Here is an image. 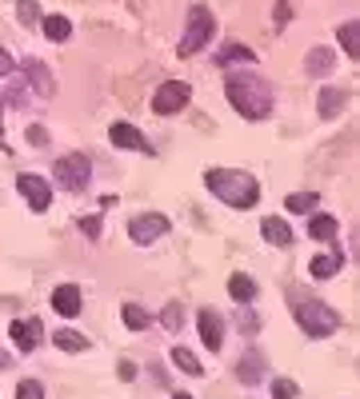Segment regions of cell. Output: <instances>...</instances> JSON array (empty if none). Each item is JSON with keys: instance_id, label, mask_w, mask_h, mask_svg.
I'll list each match as a JSON object with an SVG mask.
<instances>
[{"instance_id": "277c9868", "label": "cell", "mask_w": 360, "mask_h": 399, "mask_svg": "<svg viewBox=\"0 0 360 399\" xmlns=\"http://www.w3.org/2000/svg\"><path fill=\"white\" fill-rule=\"evenodd\" d=\"M296 323H300V332L312 335V339H325L341 328V319L332 307H325L320 300H300L296 303Z\"/></svg>"}, {"instance_id": "5bb4252c", "label": "cell", "mask_w": 360, "mask_h": 399, "mask_svg": "<svg viewBox=\"0 0 360 399\" xmlns=\"http://www.w3.org/2000/svg\"><path fill=\"white\" fill-rule=\"evenodd\" d=\"M261 236L272 244V248H293V228L280 220V216H264L261 220Z\"/></svg>"}, {"instance_id": "30bf717a", "label": "cell", "mask_w": 360, "mask_h": 399, "mask_svg": "<svg viewBox=\"0 0 360 399\" xmlns=\"http://www.w3.org/2000/svg\"><path fill=\"white\" fill-rule=\"evenodd\" d=\"M8 335H13L17 351H24V355H28V351L40 348V339H44V328H40V319H13Z\"/></svg>"}, {"instance_id": "603a6c76", "label": "cell", "mask_w": 360, "mask_h": 399, "mask_svg": "<svg viewBox=\"0 0 360 399\" xmlns=\"http://www.w3.org/2000/svg\"><path fill=\"white\" fill-rule=\"evenodd\" d=\"M336 36H341L344 56H352V60H357V56H360V24H357V20H348V24H341Z\"/></svg>"}, {"instance_id": "ffe728a7", "label": "cell", "mask_w": 360, "mask_h": 399, "mask_svg": "<svg viewBox=\"0 0 360 399\" xmlns=\"http://www.w3.org/2000/svg\"><path fill=\"white\" fill-rule=\"evenodd\" d=\"M40 28H44V36H49L52 44H65L68 36H72L68 16H40Z\"/></svg>"}, {"instance_id": "e575fe53", "label": "cell", "mask_w": 360, "mask_h": 399, "mask_svg": "<svg viewBox=\"0 0 360 399\" xmlns=\"http://www.w3.org/2000/svg\"><path fill=\"white\" fill-rule=\"evenodd\" d=\"M288 16H293V4H288V0H280L277 8H272V20H277V28H284V24H288Z\"/></svg>"}, {"instance_id": "9c48e42d", "label": "cell", "mask_w": 360, "mask_h": 399, "mask_svg": "<svg viewBox=\"0 0 360 399\" xmlns=\"http://www.w3.org/2000/svg\"><path fill=\"white\" fill-rule=\"evenodd\" d=\"M24 80H28V88H33L40 100H52V96H56V80H52V72H49V64L44 60L28 56V60H24Z\"/></svg>"}, {"instance_id": "1f68e13d", "label": "cell", "mask_w": 360, "mask_h": 399, "mask_svg": "<svg viewBox=\"0 0 360 399\" xmlns=\"http://www.w3.org/2000/svg\"><path fill=\"white\" fill-rule=\"evenodd\" d=\"M100 228H104V220H100V216H84V220H81V232L88 239H100Z\"/></svg>"}, {"instance_id": "7402d4cb", "label": "cell", "mask_w": 360, "mask_h": 399, "mask_svg": "<svg viewBox=\"0 0 360 399\" xmlns=\"http://www.w3.org/2000/svg\"><path fill=\"white\" fill-rule=\"evenodd\" d=\"M232 60H240V64H256V52H252V48H245V44H224L220 52H216V64H220V68H229Z\"/></svg>"}, {"instance_id": "3957f363", "label": "cell", "mask_w": 360, "mask_h": 399, "mask_svg": "<svg viewBox=\"0 0 360 399\" xmlns=\"http://www.w3.org/2000/svg\"><path fill=\"white\" fill-rule=\"evenodd\" d=\"M213 32H216L213 12H208L204 4H193V8H188V28H184V36H180L177 52H180V56H197L200 48H208Z\"/></svg>"}, {"instance_id": "7a4b0ae2", "label": "cell", "mask_w": 360, "mask_h": 399, "mask_svg": "<svg viewBox=\"0 0 360 399\" xmlns=\"http://www.w3.org/2000/svg\"><path fill=\"white\" fill-rule=\"evenodd\" d=\"M204 184H208V192L216 200H224L229 207H252L261 200V180L252 172H240V168H208Z\"/></svg>"}, {"instance_id": "5b68a950", "label": "cell", "mask_w": 360, "mask_h": 399, "mask_svg": "<svg viewBox=\"0 0 360 399\" xmlns=\"http://www.w3.org/2000/svg\"><path fill=\"white\" fill-rule=\"evenodd\" d=\"M56 184H60L65 192H72V196L88 192V184H92V160L81 156V152L56 160Z\"/></svg>"}, {"instance_id": "4fadbf2b", "label": "cell", "mask_w": 360, "mask_h": 399, "mask_svg": "<svg viewBox=\"0 0 360 399\" xmlns=\"http://www.w3.org/2000/svg\"><path fill=\"white\" fill-rule=\"evenodd\" d=\"M52 312L56 316H65V319H72L76 312H81V287L76 284H60L56 291H52Z\"/></svg>"}, {"instance_id": "836d02e7", "label": "cell", "mask_w": 360, "mask_h": 399, "mask_svg": "<svg viewBox=\"0 0 360 399\" xmlns=\"http://www.w3.org/2000/svg\"><path fill=\"white\" fill-rule=\"evenodd\" d=\"M24 136H28V144H33V148H44V144H49V132H44V124H33Z\"/></svg>"}, {"instance_id": "d4e9b609", "label": "cell", "mask_w": 360, "mask_h": 399, "mask_svg": "<svg viewBox=\"0 0 360 399\" xmlns=\"http://www.w3.org/2000/svg\"><path fill=\"white\" fill-rule=\"evenodd\" d=\"M316 204H320V196H316V192H296V196H288V200H284V207H288L293 216H304V212H316Z\"/></svg>"}, {"instance_id": "8992f818", "label": "cell", "mask_w": 360, "mask_h": 399, "mask_svg": "<svg viewBox=\"0 0 360 399\" xmlns=\"http://www.w3.org/2000/svg\"><path fill=\"white\" fill-rule=\"evenodd\" d=\"M168 216L164 212H145V216H136V220L129 223V239L132 244H140V248H148V244H156L161 236H168Z\"/></svg>"}, {"instance_id": "f1b7e54d", "label": "cell", "mask_w": 360, "mask_h": 399, "mask_svg": "<svg viewBox=\"0 0 360 399\" xmlns=\"http://www.w3.org/2000/svg\"><path fill=\"white\" fill-rule=\"evenodd\" d=\"M17 16H20V24L36 28V24H40V8H36V0H20V4H17Z\"/></svg>"}, {"instance_id": "8d00e7d4", "label": "cell", "mask_w": 360, "mask_h": 399, "mask_svg": "<svg viewBox=\"0 0 360 399\" xmlns=\"http://www.w3.org/2000/svg\"><path fill=\"white\" fill-rule=\"evenodd\" d=\"M172 399H193V396H188V391H180V396H172Z\"/></svg>"}, {"instance_id": "d6986e66", "label": "cell", "mask_w": 360, "mask_h": 399, "mask_svg": "<svg viewBox=\"0 0 360 399\" xmlns=\"http://www.w3.org/2000/svg\"><path fill=\"white\" fill-rule=\"evenodd\" d=\"M256 291H261V287L252 284V275H245V271H236V275L229 280V296L236 303H252L256 300Z\"/></svg>"}, {"instance_id": "4316f807", "label": "cell", "mask_w": 360, "mask_h": 399, "mask_svg": "<svg viewBox=\"0 0 360 399\" xmlns=\"http://www.w3.org/2000/svg\"><path fill=\"white\" fill-rule=\"evenodd\" d=\"M172 364L184 371V375H204V367H200V359L193 355L188 348H172Z\"/></svg>"}, {"instance_id": "4dcf8cb0", "label": "cell", "mask_w": 360, "mask_h": 399, "mask_svg": "<svg viewBox=\"0 0 360 399\" xmlns=\"http://www.w3.org/2000/svg\"><path fill=\"white\" fill-rule=\"evenodd\" d=\"M272 399H296V383L293 380H272Z\"/></svg>"}, {"instance_id": "484cf974", "label": "cell", "mask_w": 360, "mask_h": 399, "mask_svg": "<svg viewBox=\"0 0 360 399\" xmlns=\"http://www.w3.org/2000/svg\"><path fill=\"white\" fill-rule=\"evenodd\" d=\"M52 343H56L60 351H84L88 348V339H84L81 332H72V328H60V332L52 335Z\"/></svg>"}, {"instance_id": "d590c367", "label": "cell", "mask_w": 360, "mask_h": 399, "mask_svg": "<svg viewBox=\"0 0 360 399\" xmlns=\"http://www.w3.org/2000/svg\"><path fill=\"white\" fill-rule=\"evenodd\" d=\"M13 68H17V64L8 56V48H0V76H13Z\"/></svg>"}, {"instance_id": "6da1fadb", "label": "cell", "mask_w": 360, "mask_h": 399, "mask_svg": "<svg viewBox=\"0 0 360 399\" xmlns=\"http://www.w3.org/2000/svg\"><path fill=\"white\" fill-rule=\"evenodd\" d=\"M224 96H229V104L240 112L245 120H264V116L272 112V84H268L256 68H236V72H229Z\"/></svg>"}, {"instance_id": "52a82bcc", "label": "cell", "mask_w": 360, "mask_h": 399, "mask_svg": "<svg viewBox=\"0 0 360 399\" xmlns=\"http://www.w3.org/2000/svg\"><path fill=\"white\" fill-rule=\"evenodd\" d=\"M17 192L24 196V204L33 207V212H49V204H52V184L44 180V176H36V172L17 176Z\"/></svg>"}, {"instance_id": "74e56055", "label": "cell", "mask_w": 360, "mask_h": 399, "mask_svg": "<svg viewBox=\"0 0 360 399\" xmlns=\"http://www.w3.org/2000/svg\"><path fill=\"white\" fill-rule=\"evenodd\" d=\"M0 108H4V96H0ZM0 148H4V136H0Z\"/></svg>"}, {"instance_id": "8fae6325", "label": "cell", "mask_w": 360, "mask_h": 399, "mask_svg": "<svg viewBox=\"0 0 360 399\" xmlns=\"http://www.w3.org/2000/svg\"><path fill=\"white\" fill-rule=\"evenodd\" d=\"M108 140H113V148H124V152H132V148H136V152H152L148 140L140 136V128L129 124V120H116V124L108 128Z\"/></svg>"}, {"instance_id": "7c38bea8", "label": "cell", "mask_w": 360, "mask_h": 399, "mask_svg": "<svg viewBox=\"0 0 360 399\" xmlns=\"http://www.w3.org/2000/svg\"><path fill=\"white\" fill-rule=\"evenodd\" d=\"M197 328H200L204 348H208V351H220V343H224V319L216 316L213 307H204V312L197 316Z\"/></svg>"}, {"instance_id": "83f0119b", "label": "cell", "mask_w": 360, "mask_h": 399, "mask_svg": "<svg viewBox=\"0 0 360 399\" xmlns=\"http://www.w3.org/2000/svg\"><path fill=\"white\" fill-rule=\"evenodd\" d=\"M161 323L168 328V332H180V328H184V307H180V303H168V307L161 312Z\"/></svg>"}, {"instance_id": "ba28073f", "label": "cell", "mask_w": 360, "mask_h": 399, "mask_svg": "<svg viewBox=\"0 0 360 399\" xmlns=\"http://www.w3.org/2000/svg\"><path fill=\"white\" fill-rule=\"evenodd\" d=\"M188 96H193V88H188L184 80H168V84H161L156 96H152V112H156V116H172V112H180L188 104Z\"/></svg>"}, {"instance_id": "d6a6232c", "label": "cell", "mask_w": 360, "mask_h": 399, "mask_svg": "<svg viewBox=\"0 0 360 399\" xmlns=\"http://www.w3.org/2000/svg\"><path fill=\"white\" fill-rule=\"evenodd\" d=\"M236 319H240V332H245V335H252L256 328H261V316H256V312H248V307H245Z\"/></svg>"}, {"instance_id": "e0dca14e", "label": "cell", "mask_w": 360, "mask_h": 399, "mask_svg": "<svg viewBox=\"0 0 360 399\" xmlns=\"http://www.w3.org/2000/svg\"><path fill=\"white\" fill-rule=\"evenodd\" d=\"M336 68V52L332 48H312L309 56H304V72L309 76H328Z\"/></svg>"}, {"instance_id": "2e32d148", "label": "cell", "mask_w": 360, "mask_h": 399, "mask_svg": "<svg viewBox=\"0 0 360 399\" xmlns=\"http://www.w3.org/2000/svg\"><path fill=\"white\" fill-rule=\"evenodd\" d=\"M348 104V92L344 88H320V100H316V112L325 116V120H336Z\"/></svg>"}, {"instance_id": "cb8c5ba5", "label": "cell", "mask_w": 360, "mask_h": 399, "mask_svg": "<svg viewBox=\"0 0 360 399\" xmlns=\"http://www.w3.org/2000/svg\"><path fill=\"white\" fill-rule=\"evenodd\" d=\"M120 316H124V328H129V332H145V328H152V316H148L140 303H124Z\"/></svg>"}, {"instance_id": "ac0fdd59", "label": "cell", "mask_w": 360, "mask_h": 399, "mask_svg": "<svg viewBox=\"0 0 360 399\" xmlns=\"http://www.w3.org/2000/svg\"><path fill=\"white\" fill-rule=\"evenodd\" d=\"M341 264H344V252L341 248H328L325 255H316V260H312V280H328V275H336V271H341Z\"/></svg>"}, {"instance_id": "f546056e", "label": "cell", "mask_w": 360, "mask_h": 399, "mask_svg": "<svg viewBox=\"0 0 360 399\" xmlns=\"http://www.w3.org/2000/svg\"><path fill=\"white\" fill-rule=\"evenodd\" d=\"M17 399H44V387L36 380H20V387H17Z\"/></svg>"}, {"instance_id": "44dd1931", "label": "cell", "mask_w": 360, "mask_h": 399, "mask_svg": "<svg viewBox=\"0 0 360 399\" xmlns=\"http://www.w3.org/2000/svg\"><path fill=\"white\" fill-rule=\"evenodd\" d=\"M336 232H341V223H336V216H312V223H309V236L312 239H320V244H332L336 239Z\"/></svg>"}, {"instance_id": "9a60e30c", "label": "cell", "mask_w": 360, "mask_h": 399, "mask_svg": "<svg viewBox=\"0 0 360 399\" xmlns=\"http://www.w3.org/2000/svg\"><path fill=\"white\" fill-rule=\"evenodd\" d=\"M264 355L256 348H248L245 355H240V364H236V380L240 383H261V375H264Z\"/></svg>"}]
</instances>
